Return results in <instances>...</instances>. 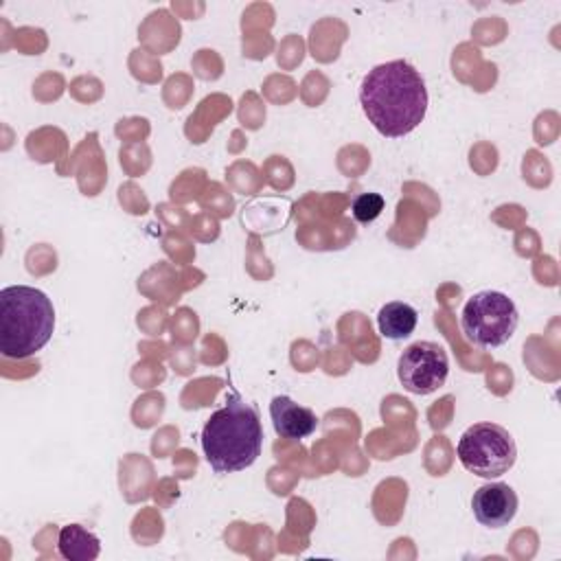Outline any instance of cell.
I'll return each mask as SVG.
<instances>
[{
  "label": "cell",
  "instance_id": "1",
  "mask_svg": "<svg viewBox=\"0 0 561 561\" xmlns=\"http://www.w3.org/2000/svg\"><path fill=\"white\" fill-rule=\"evenodd\" d=\"M427 101L421 72L405 59L375 66L359 85L362 110L386 138H401L416 129L425 118Z\"/></svg>",
  "mask_w": 561,
  "mask_h": 561
},
{
  "label": "cell",
  "instance_id": "2",
  "mask_svg": "<svg viewBox=\"0 0 561 561\" xmlns=\"http://www.w3.org/2000/svg\"><path fill=\"white\" fill-rule=\"evenodd\" d=\"M204 458L215 473H232L250 467L263 447V425L252 403L230 392L202 427Z\"/></svg>",
  "mask_w": 561,
  "mask_h": 561
},
{
  "label": "cell",
  "instance_id": "3",
  "mask_svg": "<svg viewBox=\"0 0 561 561\" xmlns=\"http://www.w3.org/2000/svg\"><path fill=\"white\" fill-rule=\"evenodd\" d=\"M55 309L50 298L28 285L0 289V353L24 359L42 351L53 337Z\"/></svg>",
  "mask_w": 561,
  "mask_h": 561
},
{
  "label": "cell",
  "instance_id": "4",
  "mask_svg": "<svg viewBox=\"0 0 561 561\" xmlns=\"http://www.w3.org/2000/svg\"><path fill=\"white\" fill-rule=\"evenodd\" d=\"M519 322L515 302L495 289L473 294L462 307V333L482 348H495L511 340Z\"/></svg>",
  "mask_w": 561,
  "mask_h": 561
},
{
  "label": "cell",
  "instance_id": "5",
  "mask_svg": "<svg viewBox=\"0 0 561 561\" xmlns=\"http://www.w3.org/2000/svg\"><path fill=\"white\" fill-rule=\"evenodd\" d=\"M456 451L469 473L489 480L504 476L517 458V445L511 432L497 423H476L467 427Z\"/></svg>",
  "mask_w": 561,
  "mask_h": 561
},
{
  "label": "cell",
  "instance_id": "6",
  "mask_svg": "<svg viewBox=\"0 0 561 561\" xmlns=\"http://www.w3.org/2000/svg\"><path fill=\"white\" fill-rule=\"evenodd\" d=\"M449 375V357L445 348L430 340L410 344L397 362V377L412 394L436 392Z\"/></svg>",
  "mask_w": 561,
  "mask_h": 561
},
{
  "label": "cell",
  "instance_id": "7",
  "mask_svg": "<svg viewBox=\"0 0 561 561\" xmlns=\"http://www.w3.org/2000/svg\"><path fill=\"white\" fill-rule=\"evenodd\" d=\"M517 493L506 482H489L473 491L471 508L476 519L489 528L506 526L517 513Z\"/></svg>",
  "mask_w": 561,
  "mask_h": 561
},
{
  "label": "cell",
  "instance_id": "8",
  "mask_svg": "<svg viewBox=\"0 0 561 561\" xmlns=\"http://www.w3.org/2000/svg\"><path fill=\"white\" fill-rule=\"evenodd\" d=\"M270 416L274 423V430L283 438L300 440L307 438L316 432L318 427V416L313 410L298 405L291 397L287 394H276L270 403Z\"/></svg>",
  "mask_w": 561,
  "mask_h": 561
},
{
  "label": "cell",
  "instance_id": "9",
  "mask_svg": "<svg viewBox=\"0 0 561 561\" xmlns=\"http://www.w3.org/2000/svg\"><path fill=\"white\" fill-rule=\"evenodd\" d=\"M59 554L68 561H92L101 552L99 537L81 524H68L59 530Z\"/></svg>",
  "mask_w": 561,
  "mask_h": 561
},
{
  "label": "cell",
  "instance_id": "10",
  "mask_svg": "<svg viewBox=\"0 0 561 561\" xmlns=\"http://www.w3.org/2000/svg\"><path fill=\"white\" fill-rule=\"evenodd\" d=\"M419 322V313L412 305L401 302V300H392L386 302L379 313H377V327L379 333L388 340H403L408 337Z\"/></svg>",
  "mask_w": 561,
  "mask_h": 561
},
{
  "label": "cell",
  "instance_id": "11",
  "mask_svg": "<svg viewBox=\"0 0 561 561\" xmlns=\"http://www.w3.org/2000/svg\"><path fill=\"white\" fill-rule=\"evenodd\" d=\"M383 206H386V202L379 193H362L355 197L351 210L359 224H370L381 215Z\"/></svg>",
  "mask_w": 561,
  "mask_h": 561
}]
</instances>
